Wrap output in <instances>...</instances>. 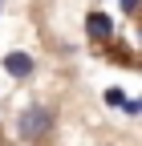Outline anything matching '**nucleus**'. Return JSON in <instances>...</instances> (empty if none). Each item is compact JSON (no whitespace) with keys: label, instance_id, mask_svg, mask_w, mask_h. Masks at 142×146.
Masks as SVG:
<instances>
[{"label":"nucleus","instance_id":"5","mask_svg":"<svg viewBox=\"0 0 142 146\" xmlns=\"http://www.w3.org/2000/svg\"><path fill=\"white\" fill-rule=\"evenodd\" d=\"M118 110H122L126 118H138V114H142V98H126V102L118 106Z\"/></svg>","mask_w":142,"mask_h":146},{"label":"nucleus","instance_id":"3","mask_svg":"<svg viewBox=\"0 0 142 146\" xmlns=\"http://www.w3.org/2000/svg\"><path fill=\"white\" fill-rule=\"evenodd\" d=\"M4 73L12 81H29L33 73H37V57L25 53V49H12V53H4Z\"/></svg>","mask_w":142,"mask_h":146},{"label":"nucleus","instance_id":"1","mask_svg":"<svg viewBox=\"0 0 142 146\" xmlns=\"http://www.w3.org/2000/svg\"><path fill=\"white\" fill-rule=\"evenodd\" d=\"M53 122H57V114H53V106L45 102H29L21 110V118H16V138L29 142V146H37L53 134Z\"/></svg>","mask_w":142,"mask_h":146},{"label":"nucleus","instance_id":"8","mask_svg":"<svg viewBox=\"0 0 142 146\" xmlns=\"http://www.w3.org/2000/svg\"><path fill=\"white\" fill-rule=\"evenodd\" d=\"M98 4H106V0H98Z\"/></svg>","mask_w":142,"mask_h":146},{"label":"nucleus","instance_id":"2","mask_svg":"<svg viewBox=\"0 0 142 146\" xmlns=\"http://www.w3.org/2000/svg\"><path fill=\"white\" fill-rule=\"evenodd\" d=\"M85 33H90L94 45H110L114 36H118V21H114L110 12L94 8V12H85Z\"/></svg>","mask_w":142,"mask_h":146},{"label":"nucleus","instance_id":"4","mask_svg":"<svg viewBox=\"0 0 142 146\" xmlns=\"http://www.w3.org/2000/svg\"><path fill=\"white\" fill-rule=\"evenodd\" d=\"M102 102H106V106H114V110H118L122 102H126V89H118V85H110V89H106V94H102Z\"/></svg>","mask_w":142,"mask_h":146},{"label":"nucleus","instance_id":"7","mask_svg":"<svg viewBox=\"0 0 142 146\" xmlns=\"http://www.w3.org/2000/svg\"><path fill=\"white\" fill-rule=\"evenodd\" d=\"M0 12H4V0H0Z\"/></svg>","mask_w":142,"mask_h":146},{"label":"nucleus","instance_id":"6","mask_svg":"<svg viewBox=\"0 0 142 146\" xmlns=\"http://www.w3.org/2000/svg\"><path fill=\"white\" fill-rule=\"evenodd\" d=\"M118 4H122V16H134L138 12V0H118Z\"/></svg>","mask_w":142,"mask_h":146}]
</instances>
